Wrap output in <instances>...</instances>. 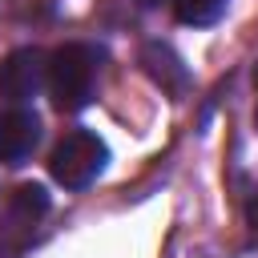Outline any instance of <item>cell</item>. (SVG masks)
Segmentation results:
<instances>
[{
	"mask_svg": "<svg viewBox=\"0 0 258 258\" xmlns=\"http://www.w3.org/2000/svg\"><path fill=\"white\" fill-rule=\"evenodd\" d=\"M97 69H101V52L93 44H60L48 56V97L60 113H81L93 101V85H97Z\"/></svg>",
	"mask_w": 258,
	"mask_h": 258,
	"instance_id": "obj_1",
	"label": "cell"
},
{
	"mask_svg": "<svg viewBox=\"0 0 258 258\" xmlns=\"http://www.w3.org/2000/svg\"><path fill=\"white\" fill-rule=\"evenodd\" d=\"M105 161H109L105 141H101L97 133H89V129H73V133H64V137L52 145V153H48V173H52L64 189H85V185L105 169Z\"/></svg>",
	"mask_w": 258,
	"mask_h": 258,
	"instance_id": "obj_2",
	"label": "cell"
},
{
	"mask_svg": "<svg viewBox=\"0 0 258 258\" xmlns=\"http://www.w3.org/2000/svg\"><path fill=\"white\" fill-rule=\"evenodd\" d=\"M44 81H48V56L40 48H16L0 60V97L12 105L32 101Z\"/></svg>",
	"mask_w": 258,
	"mask_h": 258,
	"instance_id": "obj_3",
	"label": "cell"
},
{
	"mask_svg": "<svg viewBox=\"0 0 258 258\" xmlns=\"http://www.w3.org/2000/svg\"><path fill=\"white\" fill-rule=\"evenodd\" d=\"M40 141V117L32 109H0V161L4 165H24Z\"/></svg>",
	"mask_w": 258,
	"mask_h": 258,
	"instance_id": "obj_4",
	"label": "cell"
},
{
	"mask_svg": "<svg viewBox=\"0 0 258 258\" xmlns=\"http://www.w3.org/2000/svg\"><path fill=\"white\" fill-rule=\"evenodd\" d=\"M141 69H145V77H149L161 93H169V97H181V93L189 89V69H185V60H181L169 44H161V40H149V44L141 48Z\"/></svg>",
	"mask_w": 258,
	"mask_h": 258,
	"instance_id": "obj_5",
	"label": "cell"
},
{
	"mask_svg": "<svg viewBox=\"0 0 258 258\" xmlns=\"http://www.w3.org/2000/svg\"><path fill=\"white\" fill-rule=\"evenodd\" d=\"M44 214H48V194H44V185L24 181V185H16V189L8 194V218H12L16 226H36Z\"/></svg>",
	"mask_w": 258,
	"mask_h": 258,
	"instance_id": "obj_6",
	"label": "cell"
},
{
	"mask_svg": "<svg viewBox=\"0 0 258 258\" xmlns=\"http://www.w3.org/2000/svg\"><path fill=\"white\" fill-rule=\"evenodd\" d=\"M226 12V0H173V16L189 28H206V24H218Z\"/></svg>",
	"mask_w": 258,
	"mask_h": 258,
	"instance_id": "obj_7",
	"label": "cell"
},
{
	"mask_svg": "<svg viewBox=\"0 0 258 258\" xmlns=\"http://www.w3.org/2000/svg\"><path fill=\"white\" fill-rule=\"evenodd\" d=\"M137 4H145V8H153V4H161V0H137Z\"/></svg>",
	"mask_w": 258,
	"mask_h": 258,
	"instance_id": "obj_8",
	"label": "cell"
},
{
	"mask_svg": "<svg viewBox=\"0 0 258 258\" xmlns=\"http://www.w3.org/2000/svg\"><path fill=\"white\" fill-rule=\"evenodd\" d=\"M254 85H258V69H254Z\"/></svg>",
	"mask_w": 258,
	"mask_h": 258,
	"instance_id": "obj_9",
	"label": "cell"
},
{
	"mask_svg": "<svg viewBox=\"0 0 258 258\" xmlns=\"http://www.w3.org/2000/svg\"><path fill=\"white\" fill-rule=\"evenodd\" d=\"M254 125H258V113H254Z\"/></svg>",
	"mask_w": 258,
	"mask_h": 258,
	"instance_id": "obj_10",
	"label": "cell"
}]
</instances>
